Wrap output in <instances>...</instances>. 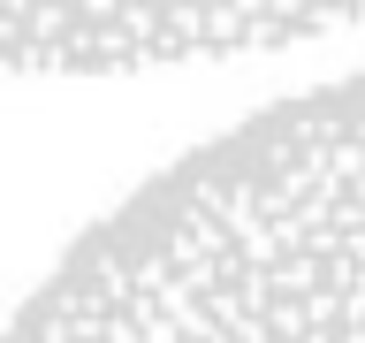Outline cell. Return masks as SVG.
Wrapping results in <instances>:
<instances>
[{"label":"cell","mask_w":365,"mask_h":343,"mask_svg":"<svg viewBox=\"0 0 365 343\" xmlns=\"http://www.w3.org/2000/svg\"><path fill=\"white\" fill-rule=\"evenodd\" d=\"M0 343H365V69L236 114L122 191Z\"/></svg>","instance_id":"1"}]
</instances>
